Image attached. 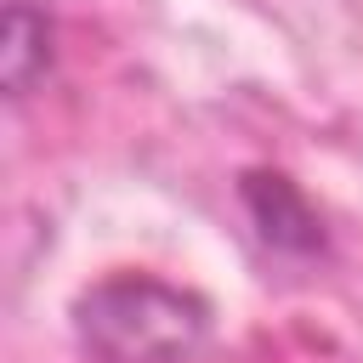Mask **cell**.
Segmentation results:
<instances>
[{
  "label": "cell",
  "instance_id": "cell-1",
  "mask_svg": "<svg viewBox=\"0 0 363 363\" xmlns=\"http://www.w3.org/2000/svg\"><path fill=\"white\" fill-rule=\"evenodd\" d=\"M68 318L91 363H193L210 340V301L153 272L96 278Z\"/></svg>",
  "mask_w": 363,
  "mask_h": 363
},
{
  "label": "cell",
  "instance_id": "cell-2",
  "mask_svg": "<svg viewBox=\"0 0 363 363\" xmlns=\"http://www.w3.org/2000/svg\"><path fill=\"white\" fill-rule=\"evenodd\" d=\"M238 199H244L250 227L261 233V244H272L278 255H318L323 250V221H318L312 199L284 170H244Z\"/></svg>",
  "mask_w": 363,
  "mask_h": 363
},
{
  "label": "cell",
  "instance_id": "cell-3",
  "mask_svg": "<svg viewBox=\"0 0 363 363\" xmlns=\"http://www.w3.org/2000/svg\"><path fill=\"white\" fill-rule=\"evenodd\" d=\"M57 68V17L40 0H6L0 11V91L23 102Z\"/></svg>",
  "mask_w": 363,
  "mask_h": 363
}]
</instances>
